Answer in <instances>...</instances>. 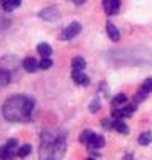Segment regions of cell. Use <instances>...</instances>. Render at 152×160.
Listing matches in <instances>:
<instances>
[{"label":"cell","mask_w":152,"mask_h":160,"mask_svg":"<svg viewBox=\"0 0 152 160\" xmlns=\"http://www.w3.org/2000/svg\"><path fill=\"white\" fill-rule=\"evenodd\" d=\"M34 113V100L25 95H13L2 105V115L8 122H29Z\"/></svg>","instance_id":"cell-1"},{"label":"cell","mask_w":152,"mask_h":160,"mask_svg":"<svg viewBox=\"0 0 152 160\" xmlns=\"http://www.w3.org/2000/svg\"><path fill=\"white\" fill-rule=\"evenodd\" d=\"M67 147V133L55 132V130H44L40 135V152L42 158H59L65 153Z\"/></svg>","instance_id":"cell-2"},{"label":"cell","mask_w":152,"mask_h":160,"mask_svg":"<svg viewBox=\"0 0 152 160\" xmlns=\"http://www.w3.org/2000/svg\"><path fill=\"white\" fill-rule=\"evenodd\" d=\"M17 138H10L7 140V143L3 145V147H0V158L2 160H7V158H12L13 155H17Z\"/></svg>","instance_id":"cell-3"},{"label":"cell","mask_w":152,"mask_h":160,"mask_svg":"<svg viewBox=\"0 0 152 160\" xmlns=\"http://www.w3.org/2000/svg\"><path fill=\"white\" fill-rule=\"evenodd\" d=\"M80 30H82V25L79 22H72L69 27H65V30L62 33H60V40H72L74 37H77L80 33Z\"/></svg>","instance_id":"cell-4"},{"label":"cell","mask_w":152,"mask_h":160,"mask_svg":"<svg viewBox=\"0 0 152 160\" xmlns=\"http://www.w3.org/2000/svg\"><path fill=\"white\" fill-rule=\"evenodd\" d=\"M39 17L42 20H47V22H57L60 18V13L57 7H45L39 12Z\"/></svg>","instance_id":"cell-5"},{"label":"cell","mask_w":152,"mask_h":160,"mask_svg":"<svg viewBox=\"0 0 152 160\" xmlns=\"http://www.w3.org/2000/svg\"><path fill=\"white\" fill-rule=\"evenodd\" d=\"M102 5L107 15H115L120 8V0H102Z\"/></svg>","instance_id":"cell-6"},{"label":"cell","mask_w":152,"mask_h":160,"mask_svg":"<svg viewBox=\"0 0 152 160\" xmlns=\"http://www.w3.org/2000/svg\"><path fill=\"white\" fill-rule=\"evenodd\" d=\"M72 80L77 85H89L90 78L84 73V70H72Z\"/></svg>","instance_id":"cell-7"},{"label":"cell","mask_w":152,"mask_h":160,"mask_svg":"<svg viewBox=\"0 0 152 160\" xmlns=\"http://www.w3.org/2000/svg\"><path fill=\"white\" fill-rule=\"evenodd\" d=\"M22 67H24V70H27V72L34 73V72H37V70L40 68V65H39V62H37L34 57H27V58H24Z\"/></svg>","instance_id":"cell-8"},{"label":"cell","mask_w":152,"mask_h":160,"mask_svg":"<svg viewBox=\"0 0 152 160\" xmlns=\"http://www.w3.org/2000/svg\"><path fill=\"white\" fill-rule=\"evenodd\" d=\"M104 145H105V138L102 137V135L95 133V137H94V138L87 143V147H89L90 150H99V148H102Z\"/></svg>","instance_id":"cell-9"},{"label":"cell","mask_w":152,"mask_h":160,"mask_svg":"<svg viewBox=\"0 0 152 160\" xmlns=\"http://www.w3.org/2000/svg\"><path fill=\"white\" fill-rule=\"evenodd\" d=\"M105 28H107V35H109V38H110V40H114V42L120 40V32L117 30V27H115L112 22H107Z\"/></svg>","instance_id":"cell-10"},{"label":"cell","mask_w":152,"mask_h":160,"mask_svg":"<svg viewBox=\"0 0 152 160\" xmlns=\"http://www.w3.org/2000/svg\"><path fill=\"white\" fill-rule=\"evenodd\" d=\"M20 3H22V0H0V5H2V8L5 12H12Z\"/></svg>","instance_id":"cell-11"},{"label":"cell","mask_w":152,"mask_h":160,"mask_svg":"<svg viewBox=\"0 0 152 160\" xmlns=\"http://www.w3.org/2000/svg\"><path fill=\"white\" fill-rule=\"evenodd\" d=\"M112 128H115L119 133H122V135H127V132H129V127L125 125V122H124L122 118H114Z\"/></svg>","instance_id":"cell-12"},{"label":"cell","mask_w":152,"mask_h":160,"mask_svg":"<svg viewBox=\"0 0 152 160\" xmlns=\"http://www.w3.org/2000/svg\"><path fill=\"white\" fill-rule=\"evenodd\" d=\"M37 52L40 53V57H50V55H52V47H50L49 43H39Z\"/></svg>","instance_id":"cell-13"},{"label":"cell","mask_w":152,"mask_h":160,"mask_svg":"<svg viewBox=\"0 0 152 160\" xmlns=\"http://www.w3.org/2000/svg\"><path fill=\"white\" fill-rule=\"evenodd\" d=\"M94 137H95V132H92V130H84V132L80 133L79 140H80V143H85V145H87Z\"/></svg>","instance_id":"cell-14"},{"label":"cell","mask_w":152,"mask_h":160,"mask_svg":"<svg viewBox=\"0 0 152 160\" xmlns=\"http://www.w3.org/2000/svg\"><path fill=\"white\" fill-rule=\"evenodd\" d=\"M30 152H32V145L25 143V145H22V147L17 148V157L24 158V157H27V155H30Z\"/></svg>","instance_id":"cell-15"},{"label":"cell","mask_w":152,"mask_h":160,"mask_svg":"<svg viewBox=\"0 0 152 160\" xmlns=\"http://www.w3.org/2000/svg\"><path fill=\"white\" fill-rule=\"evenodd\" d=\"M85 68V60L82 57H74L72 58V70H84Z\"/></svg>","instance_id":"cell-16"},{"label":"cell","mask_w":152,"mask_h":160,"mask_svg":"<svg viewBox=\"0 0 152 160\" xmlns=\"http://www.w3.org/2000/svg\"><path fill=\"white\" fill-rule=\"evenodd\" d=\"M137 142H139L140 145H149V143H152V133H150V132H142V133L139 135Z\"/></svg>","instance_id":"cell-17"},{"label":"cell","mask_w":152,"mask_h":160,"mask_svg":"<svg viewBox=\"0 0 152 160\" xmlns=\"http://www.w3.org/2000/svg\"><path fill=\"white\" fill-rule=\"evenodd\" d=\"M10 80H12V75H10L8 70H5V68L0 70V85H7L10 83Z\"/></svg>","instance_id":"cell-18"},{"label":"cell","mask_w":152,"mask_h":160,"mask_svg":"<svg viewBox=\"0 0 152 160\" xmlns=\"http://www.w3.org/2000/svg\"><path fill=\"white\" fill-rule=\"evenodd\" d=\"M125 102H127V97H125L124 93H119L117 97L112 98V107H120V105H124Z\"/></svg>","instance_id":"cell-19"},{"label":"cell","mask_w":152,"mask_h":160,"mask_svg":"<svg viewBox=\"0 0 152 160\" xmlns=\"http://www.w3.org/2000/svg\"><path fill=\"white\" fill-rule=\"evenodd\" d=\"M39 65H40V68H42V70H49L54 65V62H52V58H50V57H42V60L39 62Z\"/></svg>","instance_id":"cell-20"},{"label":"cell","mask_w":152,"mask_h":160,"mask_svg":"<svg viewBox=\"0 0 152 160\" xmlns=\"http://www.w3.org/2000/svg\"><path fill=\"white\" fill-rule=\"evenodd\" d=\"M140 88H142L145 93H150L152 92V78H145L144 83L140 85Z\"/></svg>","instance_id":"cell-21"},{"label":"cell","mask_w":152,"mask_h":160,"mask_svg":"<svg viewBox=\"0 0 152 160\" xmlns=\"http://www.w3.org/2000/svg\"><path fill=\"white\" fill-rule=\"evenodd\" d=\"M99 108H100V100L99 98H94L92 102H90V105H89V110L92 113H95V112H99Z\"/></svg>","instance_id":"cell-22"},{"label":"cell","mask_w":152,"mask_h":160,"mask_svg":"<svg viewBox=\"0 0 152 160\" xmlns=\"http://www.w3.org/2000/svg\"><path fill=\"white\" fill-rule=\"evenodd\" d=\"M112 123H114V118H104L102 120V127L104 128H110V127H112Z\"/></svg>","instance_id":"cell-23"},{"label":"cell","mask_w":152,"mask_h":160,"mask_svg":"<svg viewBox=\"0 0 152 160\" xmlns=\"http://www.w3.org/2000/svg\"><path fill=\"white\" fill-rule=\"evenodd\" d=\"M85 0H74V3H84Z\"/></svg>","instance_id":"cell-24"}]
</instances>
